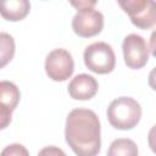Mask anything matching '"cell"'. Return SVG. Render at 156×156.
<instances>
[{"mask_svg": "<svg viewBox=\"0 0 156 156\" xmlns=\"http://www.w3.org/2000/svg\"><path fill=\"white\" fill-rule=\"evenodd\" d=\"M106 156H138V146L132 139L118 138L110 144Z\"/></svg>", "mask_w": 156, "mask_h": 156, "instance_id": "11", "label": "cell"}, {"mask_svg": "<svg viewBox=\"0 0 156 156\" xmlns=\"http://www.w3.org/2000/svg\"><path fill=\"white\" fill-rule=\"evenodd\" d=\"M65 139L77 156H98L101 150V126L89 108H74L66 118Z\"/></svg>", "mask_w": 156, "mask_h": 156, "instance_id": "1", "label": "cell"}, {"mask_svg": "<svg viewBox=\"0 0 156 156\" xmlns=\"http://www.w3.org/2000/svg\"><path fill=\"white\" fill-rule=\"evenodd\" d=\"M30 10V4L27 0H9L0 4L1 16L7 21H21L23 20Z\"/></svg>", "mask_w": 156, "mask_h": 156, "instance_id": "10", "label": "cell"}, {"mask_svg": "<svg viewBox=\"0 0 156 156\" xmlns=\"http://www.w3.org/2000/svg\"><path fill=\"white\" fill-rule=\"evenodd\" d=\"M0 156H29V152L27 147L23 146L22 144L15 143V144H10L5 146Z\"/></svg>", "mask_w": 156, "mask_h": 156, "instance_id": "13", "label": "cell"}, {"mask_svg": "<svg viewBox=\"0 0 156 156\" xmlns=\"http://www.w3.org/2000/svg\"><path fill=\"white\" fill-rule=\"evenodd\" d=\"M106 116L113 128L129 130L139 123L141 118V106L130 96H119L111 101Z\"/></svg>", "mask_w": 156, "mask_h": 156, "instance_id": "3", "label": "cell"}, {"mask_svg": "<svg viewBox=\"0 0 156 156\" xmlns=\"http://www.w3.org/2000/svg\"><path fill=\"white\" fill-rule=\"evenodd\" d=\"M99 90L98 80L88 74V73H80L77 74L71 79L67 87V91L69 96L74 100H90L93 99Z\"/></svg>", "mask_w": 156, "mask_h": 156, "instance_id": "9", "label": "cell"}, {"mask_svg": "<svg viewBox=\"0 0 156 156\" xmlns=\"http://www.w3.org/2000/svg\"><path fill=\"white\" fill-rule=\"evenodd\" d=\"M123 58L127 67L132 69L143 68L149 61V48L145 39L135 33L124 37L122 43Z\"/></svg>", "mask_w": 156, "mask_h": 156, "instance_id": "7", "label": "cell"}, {"mask_svg": "<svg viewBox=\"0 0 156 156\" xmlns=\"http://www.w3.org/2000/svg\"><path fill=\"white\" fill-rule=\"evenodd\" d=\"M71 5L77 9L72 18V29L78 37L90 38L101 33L104 28V15L95 9L96 1H71Z\"/></svg>", "mask_w": 156, "mask_h": 156, "instance_id": "2", "label": "cell"}, {"mask_svg": "<svg viewBox=\"0 0 156 156\" xmlns=\"http://www.w3.org/2000/svg\"><path fill=\"white\" fill-rule=\"evenodd\" d=\"M147 83H149V87L156 91V66L150 71L147 77Z\"/></svg>", "mask_w": 156, "mask_h": 156, "instance_id": "17", "label": "cell"}, {"mask_svg": "<svg viewBox=\"0 0 156 156\" xmlns=\"http://www.w3.org/2000/svg\"><path fill=\"white\" fill-rule=\"evenodd\" d=\"M0 55H1V62L0 67H5L7 62H10L13 58L15 55V40L12 35L2 32L0 34Z\"/></svg>", "mask_w": 156, "mask_h": 156, "instance_id": "12", "label": "cell"}, {"mask_svg": "<svg viewBox=\"0 0 156 156\" xmlns=\"http://www.w3.org/2000/svg\"><path fill=\"white\" fill-rule=\"evenodd\" d=\"M87 68L98 74H107L115 69L116 55L112 46L105 41H96L88 45L83 54Z\"/></svg>", "mask_w": 156, "mask_h": 156, "instance_id": "4", "label": "cell"}, {"mask_svg": "<svg viewBox=\"0 0 156 156\" xmlns=\"http://www.w3.org/2000/svg\"><path fill=\"white\" fill-rule=\"evenodd\" d=\"M147 144L154 154H156V124H154L147 134Z\"/></svg>", "mask_w": 156, "mask_h": 156, "instance_id": "15", "label": "cell"}, {"mask_svg": "<svg viewBox=\"0 0 156 156\" xmlns=\"http://www.w3.org/2000/svg\"><path fill=\"white\" fill-rule=\"evenodd\" d=\"M45 72L51 80L65 82L74 71V61L69 51L58 48L51 50L45 58Z\"/></svg>", "mask_w": 156, "mask_h": 156, "instance_id": "6", "label": "cell"}, {"mask_svg": "<svg viewBox=\"0 0 156 156\" xmlns=\"http://www.w3.org/2000/svg\"><path fill=\"white\" fill-rule=\"evenodd\" d=\"M38 156H67V155L65 154V151L62 149L54 146V145H50V146L43 147L38 152Z\"/></svg>", "mask_w": 156, "mask_h": 156, "instance_id": "14", "label": "cell"}, {"mask_svg": "<svg viewBox=\"0 0 156 156\" xmlns=\"http://www.w3.org/2000/svg\"><path fill=\"white\" fill-rule=\"evenodd\" d=\"M118 5L129 16L130 22L140 28L149 29L156 24V1L154 0H121Z\"/></svg>", "mask_w": 156, "mask_h": 156, "instance_id": "5", "label": "cell"}, {"mask_svg": "<svg viewBox=\"0 0 156 156\" xmlns=\"http://www.w3.org/2000/svg\"><path fill=\"white\" fill-rule=\"evenodd\" d=\"M21 93L17 85L9 80L0 82V128L5 129L11 122L12 112L17 107Z\"/></svg>", "mask_w": 156, "mask_h": 156, "instance_id": "8", "label": "cell"}, {"mask_svg": "<svg viewBox=\"0 0 156 156\" xmlns=\"http://www.w3.org/2000/svg\"><path fill=\"white\" fill-rule=\"evenodd\" d=\"M149 50L154 57H156V29L151 33L150 40H149Z\"/></svg>", "mask_w": 156, "mask_h": 156, "instance_id": "16", "label": "cell"}]
</instances>
